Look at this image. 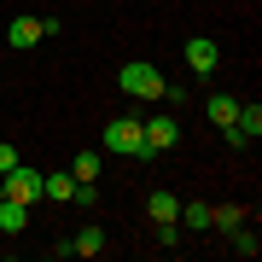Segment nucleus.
<instances>
[{"label": "nucleus", "mask_w": 262, "mask_h": 262, "mask_svg": "<svg viewBox=\"0 0 262 262\" xmlns=\"http://www.w3.org/2000/svg\"><path fill=\"white\" fill-rule=\"evenodd\" d=\"M117 88H122V94H128V99H163V70L158 64H146V58H134V64H122V76H117Z\"/></svg>", "instance_id": "obj_1"}, {"label": "nucleus", "mask_w": 262, "mask_h": 262, "mask_svg": "<svg viewBox=\"0 0 262 262\" xmlns=\"http://www.w3.org/2000/svg\"><path fill=\"white\" fill-rule=\"evenodd\" d=\"M105 151L146 158V128H140V117H111V122H105Z\"/></svg>", "instance_id": "obj_2"}, {"label": "nucleus", "mask_w": 262, "mask_h": 262, "mask_svg": "<svg viewBox=\"0 0 262 262\" xmlns=\"http://www.w3.org/2000/svg\"><path fill=\"white\" fill-rule=\"evenodd\" d=\"M0 192H6V198H18V204H35V198H41V169L12 163L6 175H0Z\"/></svg>", "instance_id": "obj_3"}, {"label": "nucleus", "mask_w": 262, "mask_h": 262, "mask_svg": "<svg viewBox=\"0 0 262 262\" xmlns=\"http://www.w3.org/2000/svg\"><path fill=\"white\" fill-rule=\"evenodd\" d=\"M140 128H146V158H158V151H169L181 140V122L175 117H151V122H140Z\"/></svg>", "instance_id": "obj_4"}, {"label": "nucleus", "mask_w": 262, "mask_h": 262, "mask_svg": "<svg viewBox=\"0 0 262 262\" xmlns=\"http://www.w3.org/2000/svg\"><path fill=\"white\" fill-rule=\"evenodd\" d=\"M215 64H222L215 41H210V35H192V41H187V70H192V76H215Z\"/></svg>", "instance_id": "obj_5"}, {"label": "nucleus", "mask_w": 262, "mask_h": 262, "mask_svg": "<svg viewBox=\"0 0 262 262\" xmlns=\"http://www.w3.org/2000/svg\"><path fill=\"white\" fill-rule=\"evenodd\" d=\"M6 41H12V47H35V41H47V29H41V18H24V12H18L12 29H6Z\"/></svg>", "instance_id": "obj_6"}, {"label": "nucleus", "mask_w": 262, "mask_h": 262, "mask_svg": "<svg viewBox=\"0 0 262 262\" xmlns=\"http://www.w3.org/2000/svg\"><path fill=\"white\" fill-rule=\"evenodd\" d=\"M41 198H53V204H76V175H41Z\"/></svg>", "instance_id": "obj_7"}, {"label": "nucleus", "mask_w": 262, "mask_h": 262, "mask_svg": "<svg viewBox=\"0 0 262 262\" xmlns=\"http://www.w3.org/2000/svg\"><path fill=\"white\" fill-rule=\"evenodd\" d=\"M29 227V204H18V198H0V233H24Z\"/></svg>", "instance_id": "obj_8"}, {"label": "nucleus", "mask_w": 262, "mask_h": 262, "mask_svg": "<svg viewBox=\"0 0 262 262\" xmlns=\"http://www.w3.org/2000/svg\"><path fill=\"white\" fill-rule=\"evenodd\" d=\"M204 117H210V122H222V128H227V122L239 117V99H233V94H210V99H204Z\"/></svg>", "instance_id": "obj_9"}, {"label": "nucleus", "mask_w": 262, "mask_h": 262, "mask_svg": "<svg viewBox=\"0 0 262 262\" xmlns=\"http://www.w3.org/2000/svg\"><path fill=\"white\" fill-rule=\"evenodd\" d=\"M64 251H76V256H99V251H105V227H82Z\"/></svg>", "instance_id": "obj_10"}, {"label": "nucleus", "mask_w": 262, "mask_h": 262, "mask_svg": "<svg viewBox=\"0 0 262 262\" xmlns=\"http://www.w3.org/2000/svg\"><path fill=\"white\" fill-rule=\"evenodd\" d=\"M175 222H181V227H198V233H204V227H215V210H210V204H181V210H175Z\"/></svg>", "instance_id": "obj_11"}, {"label": "nucleus", "mask_w": 262, "mask_h": 262, "mask_svg": "<svg viewBox=\"0 0 262 262\" xmlns=\"http://www.w3.org/2000/svg\"><path fill=\"white\" fill-rule=\"evenodd\" d=\"M175 210H181L175 192H151V198H146V215H151V222H175Z\"/></svg>", "instance_id": "obj_12"}, {"label": "nucleus", "mask_w": 262, "mask_h": 262, "mask_svg": "<svg viewBox=\"0 0 262 262\" xmlns=\"http://www.w3.org/2000/svg\"><path fill=\"white\" fill-rule=\"evenodd\" d=\"M233 128L245 134V140H256V134H262V105H245V99H239V117H233Z\"/></svg>", "instance_id": "obj_13"}, {"label": "nucleus", "mask_w": 262, "mask_h": 262, "mask_svg": "<svg viewBox=\"0 0 262 262\" xmlns=\"http://www.w3.org/2000/svg\"><path fill=\"white\" fill-rule=\"evenodd\" d=\"M70 175H76V181H99V151H76Z\"/></svg>", "instance_id": "obj_14"}, {"label": "nucleus", "mask_w": 262, "mask_h": 262, "mask_svg": "<svg viewBox=\"0 0 262 262\" xmlns=\"http://www.w3.org/2000/svg\"><path fill=\"white\" fill-rule=\"evenodd\" d=\"M233 251L239 256H256V233H233Z\"/></svg>", "instance_id": "obj_15"}, {"label": "nucleus", "mask_w": 262, "mask_h": 262, "mask_svg": "<svg viewBox=\"0 0 262 262\" xmlns=\"http://www.w3.org/2000/svg\"><path fill=\"white\" fill-rule=\"evenodd\" d=\"M12 163H18V146H0V175H6Z\"/></svg>", "instance_id": "obj_16"}, {"label": "nucleus", "mask_w": 262, "mask_h": 262, "mask_svg": "<svg viewBox=\"0 0 262 262\" xmlns=\"http://www.w3.org/2000/svg\"><path fill=\"white\" fill-rule=\"evenodd\" d=\"M0 198H6V192H0Z\"/></svg>", "instance_id": "obj_17"}]
</instances>
